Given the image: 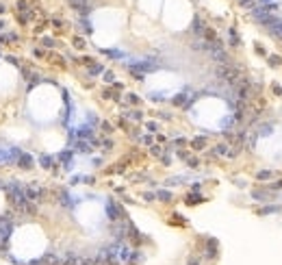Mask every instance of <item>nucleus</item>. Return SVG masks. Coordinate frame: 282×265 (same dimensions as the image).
<instances>
[{
	"mask_svg": "<svg viewBox=\"0 0 282 265\" xmlns=\"http://www.w3.org/2000/svg\"><path fill=\"white\" fill-rule=\"evenodd\" d=\"M69 2H72V7L80 9L83 13H87V2H85V0H69Z\"/></svg>",
	"mask_w": 282,
	"mask_h": 265,
	"instance_id": "obj_1",
	"label": "nucleus"
},
{
	"mask_svg": "<svg viewBox=\"0 0 282 265\" xmlns=\"http://www.w3.org/2000/svg\"><path fill=\"white\" fill-rule=\"evenodd\" d=\"M20 165L24 167V170H30V157H28V154H24V157H20Z\"/></svg>",
	"mask_w": 282,
	"mask_h": 265,
	"instance_id": "obj_2",
	"label": "nucleus"
}]
</instances>
